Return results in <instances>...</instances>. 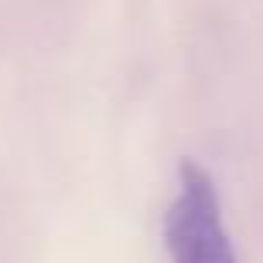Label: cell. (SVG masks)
Instances as JSON below:
<instances>
[{"instance_id": "1", "label": "cell", "mask_w": 263, "mask_h": 263, "mask_svg": "<svg viewBox=\"0 0 263 263\" xmlns=\"http://www.w3.org/2000/svg\"><path fill=\"white\" fill-rule=\"evenodd\" d=\"M162 240L169 263H236L230 233L223 226L216 179L193 159L179 169V193L165 209Z\"/></svg>"}]
</instances>
